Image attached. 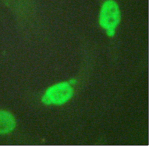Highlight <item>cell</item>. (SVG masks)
<instances>
[{"mask_svg":"<svg viewBox=\"0 0 152 153\" xmlns=\"http://www.w3.org/2000/svg\"><path fill=\"white\" fill-rule=\"evenodd\" d=\"M16 127L14 117L8 112L0 111V134H7L11 132Z\"/></svg>","mask_w":152,"mask_h":153,"instance_id":"3","label":"cell"},{"mask_svg":"<svg viewBox=\"0 0 152 153\" xmlns=\"http://www.w3.org/2000/svg\"><path fill=\"white\" fill-rule=\"evenodd\" d=\"M121 21V13L117 2L113 0H108L102 7L99 24L106 30L108 36L113 37L115 29Z\"/></svg>","mask_w":152,"mask_h":153,"instance_id":"1","label":"cell"},{"mask_svg":"<svg viewBox=\"0 0 152 153\" xmlns=\"http://www.w3.org/2000/svg\"><path fill=\"white\" fill-rule=\"evenodd\" d=\"M76 80H73V79L70 81V83H71V84H74V83H76Z\"/></svg>","mask_w":152,"mask_h":153,"instance_id":"4","label":"cell"},{"mask_svg":"<svg viewBox=\"0 0 152 153\" xmlns=\"http://www.w3.org/2000/svg\"><path fill=\"white\" fill-rule=\"evenodd\" d=\"M73 90L67 82H62L50 88L42 98L45 104L61 105L67 102L73 96Z\"/></svg>","mask_w":152,"mask_h":153,"instance_id":"2","label":"cell"}]
</instances>
